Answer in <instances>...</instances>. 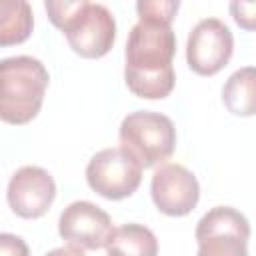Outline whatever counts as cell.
I'll use <instances>...</instances> for the list:
<instances>
[{
    "label": "cell",
    "mask_w": 256,
    "mask_h": 256,
    "mask_svg": "<svg viewBox=\"0 0 256 256\" xmlns=\"http://www.w3.org/2000/svg\"><path fill=\"white\" fill-rule=\"evenodd\" d=\"M176 36L172 26L140 18L126 40L124 82L128 90L144 100H162L174 90Z\"/></svg>",
    "instance_id": "6da1fadb"
},
{
    "label": "cell",
    "mask_w": 256,
    "mask_h": 256,
    "mask_svg": "<svg viewBox=\"0 0 256 256\" xmlns=\"http://www.w3.org/2000/svg\"><path fill=\"white\" fill-rule=\"evenodd\" d=\"M50 22L64 32L70 48L82 58L106 56L116 40V20L104 4L74 0V2H44Z\"/></svg>",
    "instance_id": "7a4b0ae2"
},
{
    "label": "cell",
    "mask_w": 256,
    "mask_h": 256,
    "mask_svg": "<svg viewBox=\"0 0 256 256\" xmlns=\"http://www.w3.org/2000/svg\"><path fill=\"white\" fill-rule=\"evenodd\" d=\"M48 80V70L38 58H4L0 62V118L16 126L34 120L42 108Z\"/></svg>",
    "instance_id": "3957f363"
},
{
    "label": "cell",
    "mask_w": 256,
    "mask_h": 256,
    "mask_svg": "<svg viewBox=\"0 0 256 256\" xmlns=\"http://www.w3.org/2000/svg\"><path fill=\"white\" fill-rule=\"evenodd\" d=\"M120 146L128 150L142 168L166 164L176 148L174 122L160 112L136 110L130 112L118 130Z\"/></svg>",
    "instance_id": "277c9868"
},
{
    "label": "cell",
    "mask_w": 256,
    "mask_h": 256,
    "mask_svg": "<svg viewBox=\"0 0 256 256\" xmlns=\"http://www.w3.org/2000/svg\"><path fill=\"white\" fill-rule=\"evenodd\" d=\"M198 256H248L250 222L232 206L208 210L196 224Z\"/></svg>",
    "instance_id": "5b68a950"
},
{
    "label": "cell",
    "mask_w": 256,
    "mask_h": 256,
    "mask_svg": "<svg viewBox=\"0 0 256 256\" xmlns=\"http://www.w3.org/2000/svg\"><path fill=\"white\" fill-rule=\"evenodd\" d=\"M88 186L106 200L132 196L142 182V164L122 146L96 152L86 166Z\"/></svg>",
    "instance_id": "8992f818"
},
{
    "label": "cell",
    "mask_w": 256,
    "mask_h": 256,
    "mask_svg": "<svg viewBox=\"0 0 256 256\" xmlns=\"http://www.w3.org/2000/svg\"><path fill=\"white\" fill-rule=\"evenodd\" d=\"M234 36L230 28L218 18L200 20L186 42V62L198 76L218 74L232 58Z\"/></svg>",
    "instance_id": "52a82bcc"
},
{
    "label": "cell",
    "mask_w": 256,
    "mask_h": 256,
    "mask_svg": "<svg viewBox=\"0 0 256 256\" xmlns=\"http://www.w3.org/2000/svg\"><path fill=\"white\" fill-rule=\"evenodd\" d=\"M154 206L166 216H186L200 200V184L196 176L182 164L166 162L154 170L150 182Z\"/></svg>",
    "instance_id": "ba28073f"
},
{
    "label": "cell",
    "mask_w": 256,
    "mask_h": 256,
    "mask_svg": "<svg viewBox=\"0 0 256 256\" xmlns=\"http://www.w3.org/2000/svg\"><path fill=\"white\" fill-rule=\"evenodd\" d=\"M112 230L108 212L88 200L68 204L58 218V234L62 240L82 250H98L106 246Z\"/></svg>",
    "instance_id": "9c48e42d"
},
{
    "label": "cell",
    "mask_w": 256,
    "mask_h": 256,
    "mask_svg": "<svg viewBox=\"0 0 256 256\" xmlns=\"http://www.w3.org/2000/svg\"><path fill=\"white\" fill-rule=\"evenodd\" d=\"M6 198L16 216L28 220L40 218L56 198L54 178L40 166H22L10 176Z\"/></svg>",
    "instance_id": "30bf717a"
},
{
    "label": "cell",
    "mask_w": 256,
    "mask_h": 256,
    "mask_svg": "<svg viewBox=\"0 0 256 256\" xmlns=\"http://www.w3.org/2000/svg\"><path fill=\"white\" fill-rule=\"evenodd\" d=\"M104 248L106 256H158V240L154 232L136 222L114 228Z\"/></svg>",
    "instance_id": "8fae6325"
},
{
    "label": "cell",
    "mask_w": 256,
    "mask_h": 256,
    "mask_svg": "<svg viewBox=\"0 0 256 256\" xmlns=\"http://www.w3.org/2000/svg\"><path fill=\"white\" fill-rule=\"evenodd\" d=\"M222 102L234 116H256V66L238 68L222 86Z\"/></svg>",
    "instance_id": "7c38bea8"
},
{
    "label": "cell",
    "mask_w": 256,
    "mask_h": 256,
    "mask_svg": "<svg viewBox=\"0 0 256 256\" xmlns=\"http://www.w3.org/2000/svg\"><path fill=\"white\" fill-rule=\"evenodd\" d=\"M32 8L24 0H4L0 4V44H22L32 34Z\"/></svg>",
    "instance_id": "4fadbf2b"
},
{
    "label": "cell",
    "mask_w": 256,
    "mask_h": 256,
    "mask_svg": "<svg viewBox=\"0 0 256 256\" xmlns=\"http://www.w3.org/2000/svg\"><path fill=\"white\" fill-rule=\"evenodd\" d=\"M178 6L180 4L174 0H140L136 4V12H138V18L172 24V20L178 12Z\"/></svg>",
    "instance_id": "5bb4252c"
},
{
    "label": "cell",
    "mask_w": 256,
    "mask_h": 256,
    "mask_svg": "<svg viewBox=\"0 0 256 256\" xmlns=\"http://www.w3.org/2000/svg\"><path fill=\"white\" fill-rule=\"evenodd\" d=\"M230 14L242 30H256V0H234L230 2Z\"/></svg>",
    "instance_id": "9a60e30c"
},
{
    "label": "cell",
    "mask_w": 256,
    "mask_h": 256,
    "mask_svg": "<svg viewBox=\"0 0 256 256\" xmlns=\"http://www.w3.org/2000/svg\"><path fill=\"white\" fill-rule=\"evenodd\" d=\"M0 256H30L26 242L16 234H0Z\"/></svg>",
    "instance_id": "2e32d148"
},
{
    "label": "cell",
    "mask_w": 256,
    "mask_h": 256,
    "mask_svg": "<svg viewBox=\"0 0 256 256\" xmlns=\"http://www.w3.org/2000/svg\"><path fill=\"white\" fill-rule=\"evenodd\" d=\"M46 256H86L82 248H76V246H62V248H54L50 250Z\"/></svg>",
    "instance_id": "e0dca14e"
}]
</instances>
